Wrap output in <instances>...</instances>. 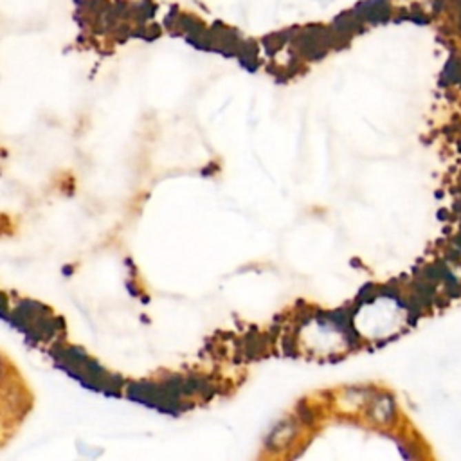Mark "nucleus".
<instances>
[]
</instances>
